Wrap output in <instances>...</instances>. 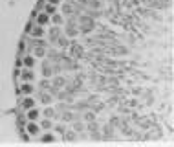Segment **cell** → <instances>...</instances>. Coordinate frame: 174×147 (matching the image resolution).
<instances>
[{"mask_svg":"<svg viewBox=\"0 0 174 147\" xmlns=\"http://www.w3.org/2000/svg\"><path fill=\"white\" fill-rule=\"evenodd\" d=\"M26 116H28V120H29V122H37V120L40 118V110L37 108V107H31V110H29Z\"/></svg>","mask_w":174,"mask_h":147,"instance_id":"obj_1","label":"cell"},{"mask_svg":"<svg viewBox=\"0 0 174 147\" xmlns=\"http://www.w3.org/2000/svg\"><path fill=\"white\" fill-rule=\"evenodd\" d=\"M28 132H29V134H39L40 132L39 123H37V122H31V123L28 125Z\"/></svg>","mask_w":174,"mask_h":147,"instance_id":"obj_2","label":"cell"}]
</instances>
